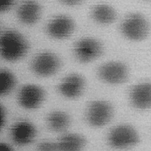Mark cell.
Segmentation results:
<instances>
[{"label":"cell","instance_id":"obj_21","mask_svg":"<svg viewBox=\"0 0 151 151\" xmlns=\"http://www.w3.org/2000/svg\"><path fill=\"white\" fill-rule=\"evenodd\" d=\"M63 2L69 5H75L82 2L83 0H61Z\"/></svg>","mask_w":151,"mask_h":151},{"label":"cell","instance_id":"obj_2","mask_svg":"<svg viewBox=\"0 0 151 151\" xmlns=\"http://www.w3.org/2000/svg\"><path fill=\"white\" fill-rule=\"evenodd\" d=\"M121 29L126 37L134 41L144 39L150 31L147 20L142 15L136 13L128 15L122 23Z\"/></svg>","mask_w":151,"mask_h":151},{"label":"cell","instance_id":"obj_17","mask_svg":"<svg viewBox=\"0 0 151 151\" xmlns=\"http://www.w3.org/2000/svg\"><path fill=\"white\" fill-rule=\"evenodd\" d=\"M16 84V79L14 74L8 70H2L1 71V90L2 96L9 94L14 89Z\"/></svg>","mask_w":151,"mask_h":151},{"label":"cell","instance_id":"obj_8","mask_svg":"<svg viewBox=\"0 0 151 151\" xmlns=\"http://www.w3.org/2000/svg\"><path fill=\"white\" fill-rule=\"evenodd\" d=\"M128 71L123 63L117 61L108 62L101 65L98 70L99 78L105 83L119 84L127 79Z\"/></svg>","mask_w":151,"mask_h":151},{"label":"cell","instance_id":"obj_15","mask_svg":"<svg viewBox=\"0 0 151 151\" xmlns=\"http://www.w3.org/2000/svg\"><path fill=\"white\" fill-rule=\"evenodd\" d=\"M48 127L55 132H62L66 130L70 124V118L67 113L63 111L51 112L47 118Z\"/></svg>","mask_w":151,"mask_h":151},{"label":"cell","instance_id":"obj_10","mask_svg":"<svg viewBox=\"0 0 151 151\" xmlns=\"http://www.w3.org/2000/svg\"><path fill=\"white\" fill-rule=\"evenodd\" d=\"M86 82L84 78L77 74H72L66 77L58 86L60 94L68 99L78 97L85 90Z\"/></svg>","mask_w":151,"mask_h":151},{"label":"cell","instance_id":"obj_23","mask_svg":"<svg viewBox=\"0 0 151 151\" xmlns=\"http://www.w3.org/2000/svg\"><path fill=\"white\" fill-rule=\"evenodd\" d=\"M147 1H151V0H147Z\"/></svg>","mask_w":151,"mask_h":151},{"label":"cell","instance_id":"obj_14","mask_svg":"<svg viewBox=\"0 0 151 151\" xmlns=\"http://www.w3.org/2000/svg\"><path fill=\"white\" fill-rule=\"evenodd\" d=\"M58 151H78L86 144V140L83 135L76 133L64 134L57 142Z\"/></svg>","mask_w":151,"mask_h":151},{"label":"cell","instance_id":"obj_18","mask_svg":"<svg viewBox=\"0 0 151 151\" xmlns=\"http://www.w3.org/2000/svg\"><path fill=\"white\" fill-rule=\"evenodd\" d=\"M40 151H58L57 142H43L40 143L37 145Z\"/></svg>","mask_w":151,"mask_h":151},{"label":"cell","instance_id":"obj_7","mask_svg":"<svg viewBox=\"0 0 151 151\" xmlns=\"http://www.w3.org/2000/svg\"><path fill=\"white\" fill-rule=\"evenodd\" d=\"M45 93L37 85L28 84L19 90L18 96L19 104L24 109L34 110L40 107L44 102Z\"/></svg>","mask_w":151,"mask_h":151},{"label":"cell","instance_id":"obj_20","mask_svg":"<svg viewBox=\"0 0 151 151\" xmlns=\"http://www.w3.org/2000/svg\"><path fill=\"white\" fill-rule=\"evenodd\" d=\"M0 112H1V121H0V128L1 129H2L6 122V116H7V113H6V109L4 106L1 104L0 106Z\"/></svg>","mask_w":151,"mask_h":151},{"label":"cell","instance_id":"obj_5","mask_svg":"<svg viewBox=\"0 0 151 151\" xmlns=\"http://www.w3.org/2000/svg\"><path fill=\"white\" fill-rule=\"evenodd\" d=\"M74 54L81 63L91 62L99 58L103 52L101 42L94 39L86 38L77 42L75 45Z\"/></svg>","mask_w":151,"mask_h":151},{"label":"cell","instance_id":"obj_1","mask_svg":"<svg viewBox=\"0 0 151 151\" xmlns=\"http://www.w3.org/2000/svg\"><path fill=\"white\" fill-rule=\"evenodd\" d=\"M27 42L16 31H6L1 37V54L3 58L9 62L17 61L27 54Z\"/></svg>","mask_w":151,"mask_h":151},{"label":"cell","instance_id":"obj_6","mask_svg":"<svg viewBox=\"0 0 151 151\" xmlns=\"http://www.w3.org/2000/svg\"><path fill=\"white\" fill-rule=\"evenodd\" d=\"M60 65V60L58 56L52 53L44 52L39 54L33 59L31 68L37 76L48 77L56 73Z\"/></svg>","mask_w":151,"mask_h":151},{"label":"cell","instance_id":"obj_11","mask_svg":"<svg viewBox=\"0 0 151 151\" xmlns=\"http://www.w3.org/2000/svg\"><path fill=\"white\" fill-rule=\"evenodd\" d=\"M74 22L68 16L61 15L53 19L47 26V32L50 37L63 39L69 37L74 31Z\"/></svg>","mask_w":151,"mask_h":151},{"label":"cell","instance_id":"obj_13","mask_svg":"<svg viewBox=\"0 0 151 151\" xmlns=\"http://www.w3.org/2000/svg\"><path fill=\"white\" fill-rule=\"evenodd\" d=\"M40 12L41 9L38 3L32 0H27L20 5L17 14L22 22L29 25L34 24L38 20Z\"/></svg>","mask_w":151,"mask_h":151},{"label":"cell","instance_id":"obj_3","mask_svg":"<svg viewBox=\"0 0 151 151\" xmlns=\"http://www.w3.org/2000/svg\"><path fill=\"white\" fill-rule=\"evenodd\" d=\"M113 114V108L110 103L102 100H96L90 103L88 107L87 121L92 126L101 127L110 122Z\"/></svg>","mask_w":151,"mask_h":151},{"label":"cell","instance_id":"obj_19","mask_svg":"<svg viewBox=\"0 0 151 151\" xmlns=\"http://www.w3.org/2000/svg\"><path fill=\"white\" fill-rule=\"evenodd\" d=\"M15 0H0V9L2 12H6L11 8Z\"/></svg>","mask_w":151,"mask_h":151},{"label":"cell","instance_id":"obj_9","mask_svg":"<svg viewBox=\"0 0 151 151\" xmlns=\"http://www.w3.org/2000/svg\"><path fill=\"white\" fill-rule=\"evenodd\" d=\"M35 126L28 121H20L10 129V136L13 142L18 146L28 145L33 142L37 135Z\"/></svg>","mask_w":151,"mask_h":151},{"label":"cell","instance_id":"obj_22","mask_svg":"<svg viewBox=\"0 0 151 151\" xmlns=\"http://www.w3.org/2000/svg\"><path fill=\"white\" fill-rule=\"evenodd\" d=\"M1 150V151H12L13 149L11 146H10L8 144L5 143H1L0 144Z\"/></svg>","mask_w":151,"mask_h":151},{"label":"cell","instance_id":"obj_16","mask_svg":"<svg viewBox=\"0 0 151 151\" xmlns=\"http://www.w3.org/2000/svg\"><path fill=\"white\" fill-rule=\"evenodd\" d=\"M116 13L113 8L106 4H99L94 7L92 16L98 23L109 24L116 19Z\"/></svg>","mask_w":151,"mask_h":151},{"label":"cell","instance_id":"obj_4","mask_svg":"<svg viewBox=\"0 0 151 151\" xmlns=\"http://www.w3.org/2000/svg\"><path fill=\"white\" fill-rule=\"evenodd\" d=\"M109 143L116 148H125L134 146L138 143L139 136L136 130L131 126L122 124L110 131L108 136Z\"/></svg>","mask_w":151,"mask_h":151},{"label":"cell","instance_id":"obj_12","mask_svg":"<svg viewBox=\"0 0 151 151\" xmlns=\"http://www.w3.org/2000/svg\"><path fill=\"white\" fill-rule=\"evenodd\" d=\"M132 105L141 110L151 108V83H144L134 86L130 94Z\"/></svg>","mask_w":151,"mask_h":151}]
</instances>
